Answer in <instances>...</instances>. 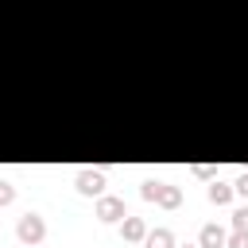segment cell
I'll return each mask as SVG.
<instances>
[{"mask_svg": "<svg viewBox=\"0 0 248 248\" xmlns=\"http://www.w3.org/2000/svg\"><path fill=\"white\" fill-rule=\"evenodd\" d=\"M16 236H19L23 244H39V240L46 236L43 217H39V213H23V217H19V225H16Z\"/></svg>", "mask_w": 248, "mask_h": 248, "instance_id": "6da1fadb", "label": "cell"}, {"mask_svg": "<svg viewBox=\"0 0 248 248\" xmlns=\"http://www.w3.org/2000/svg\"><path fill=\"white\" fill-rule=\"evenodd\" d=\"M74 186H78V194H85V198H101L105 194V170H78V178H74Z\"/></svg>", "mask_w": 248, "mask_h": 248, "instance_id": "7a4b0ae2", "label": "cell"}, {"mask_svg": "<svg viewBox=\"0 0 248 248\" xmlns=\"http://www.w3.org/2000/svg\"><path fill=\"white\" fill-rule=\"evenodd\" d=\"M97 217H101V221H124V217H128V209H124V198L101 194V198H97Z\"/></svg>", "mask_w": 248, "mask_h": 248, "instance_id": "3957f363", "label": "cell"}, {"mask_svg": "<svg viewBox=\"0 0 248 248\" xmlns=\"http://www.w3.org/2000/svg\"><path fill=\"white\" fill-rule=\"evenodd\" d=\"M155 205H163V209H178V205H182V190L170 186V182H159V190H155Z\"/></svg>", "mask_w": 248, "mask_h": 248, "instance_id": "277c9868", "label": "cell"}, {"mask_svg": "<svg viewBox=\"0 0 248 248\" xmlns=\"http://www.w3.org/2000/svg\"><path fill=\"white\" fill-rule=\"evenodd\" d=\"M225 240H229V232L221 225H202V232H198V244L202 248H225Z\"/></svg>", "mask_w": 248, "mask_h": 248, "instance_id": "5b68a950", "label": "cell"}, {"mask_svg": "<svg viewBox=\"0 0 248 248\" xmlns=\"http://www.w3.org/2000/svg\"><path fill=\"white\" fill-rule=\"evenodd\" d=\"M120 236H124V240H143V236H147L143 217H124V221H120Z\"/></svg>", "mask_w": 248, "mask_h": 248, "instance_id": "8992f818", "label": "cell"}, {"mask_svg": "<svg viewBox=\"0 0 248 248\" xmlns=\"http://www.w3.org/2000/svg\"><path fill=\"white\" fill-rule=\"evenodd\" d=\"M205 194H209V202H213V205H229V202H232V186H229V182H217V178L209 182V190H205Z\"/></svg>", "mask_w": 248, "mask_h": 248, "instance_id": "52a82bcc", "label": "cell"}, {"mask_svg": "<svg viewBox=\"0 0 248 248\" xmlns=\"http://www.w3.org/2000/svg\"><path fill=\"white\" fill-rule=\"evenodd\" d=\"M143 248H174V232L170 229H155L143 236Z\"/></svg>", "mask_w": 248, "mask_h": 248, "instance_id": "ba28073f", "label": "cell"}, {"mask_svg": "<svg viewBox=\"0 0 248 248\" xmlns=\"http://www.w3.org/2000/svg\"><path fill=\"white\" fill-rule=\"evenodd\" d=\"M232 229H240V232H248V205H240V209L232 213Z\"/></svg>", "mask_w": 248, "mask_h": 248, "instance_id": "9c48e42d", "label": "cell"}, {"mask_svg": "<svg viewBox=\"0 0 248 248\" xmlns=\"http://www.w3.org/2000/svg\"><path fill=\"white\" fill-rule=\"evenodd\" d=\"M225 248H248V232H240V229H232V236L225 240Z\"/></svg>", "mask_w": 248, "mask_h": 248, "instance_id": "30bf717a", "label": "cell"}, {"mask_svg": "<svg viewBox=\"0 0 248 248\" xmlns=\"http://www.w3.org/2000/svg\"><path fill=\"white\" fill-rule=\"evenodd\" d=\"M16 202V186L12 182H0V205H12Z\"/></svg>", "mask_w": 248, "mask_h": 248, "instance_id": "8fae6325", "label": "cell"}, {"mask_svg": "<svg viewBox=\"0 0 248 248\" xmlns=\"http://www.w3.org/2000/svg\"><path fill=\"white\" fill-rule=\"evenodd\" d=\"M232 194H240V198H248V174H240V178L232 182Z\"/></svg>", "mask_w": 248, "mask_h": 248, "instance_id": "7c38bea8", "label": "cell"}, {"mask_svg": "<svg viewBox=\"0 0 248 248\" xmlns=\"http://www.w3.org/2000/svg\"><path fill=\"white\" fill-rule=\"evenodd\" d=\"M174 248H202V244H174Z\"/></svg>", "mask_w": 248, "mask_h": 248, "instance_id": "4fadbf2b", "label": "cell"}]
</instances>
